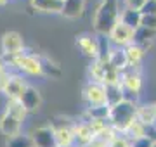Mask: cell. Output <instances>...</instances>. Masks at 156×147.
I'll use <instances>...</instances> for the list:
<instances>
[{
  "label": "cell",
  "instance_id": "obj_1",
  "mask_svg": "<svg viewBox=\"0 0 156 147\" xmlns=\"http://www.w3.org/2000/svg\"><path fill=\"white\" fill-rule=\"evenodd\" d=\"M120 14H122L120 0H102L94 14V21H92L94 33L108 36L109 31L120 23Z\"/></svg>",
  "mask_w": 156,
  "mask_h": 147
},
{
  "label": "cell",
  "instance_id": "obj_2",
  "mask_svg": "<svg viewBox=\"0 0 156 147\" xmlns=\"http://www.w3.org/2000/svg\"><path fill=\"white\" fill-rule=\"evenodd\" d=\"M139 102L132 101H122L116 106L109 108V125L122 135L123 132L127 130V126L135 119V109H137Z\"/></svg>",
  "mask_w": 156,
  "mask_h": 147
},
{
  "label": "cell",
  "instance_id": "obj_3",
  "mask_svg": "<svg viewBox=\"0 0 156 147\" xmlns=\"http://www.w3.org/2000/svg\"><path fill=\"white\" fill-rule=\"evenodd\" d=\"M89 74L92 78V81H97V83H102V85L120 83V76H122V73L113 68L108 61L104 62V61H99V59L90 62Z\"/></svg>",
  "mask_w": 156,
  "mask_h": 147
},
{
  "label": "cell",
  "instance_id": "obj_4",
  "mask_svg": "<svg viewBox=\"0 0 156 147\" xmlns=\"http://www.w3.org/2000/svg\"><path fill=\"white\" fill-rule=\"evenodd\" d=\"M7 62H11L12 66H16V68L24 74H30V76H44L40 56H37V54L23 52V54H19V56L9 57Z\"/></svg>",
  "mask_w": 156,
  "mask_h": 147
},
{
  "label": "cell",
  "instance_id": "obj_5",
  "mask_svg": "<svg viewBox=\"0 0 156 147\" xmlns=\"http://www.w3.org/2000/svg\"><path fill=\"white\" fill-rule=\"evenodd\" d=\"M120 85L125 90V101L137 102L139 94L142 90V76H140V71L125 69L122 73V76H120Z\"/></svg>",
  "mask_w": 156,
  "mask_h": 147
},
{
  "label": "cell",
  "instance_id": "obj_6",
  "mask_svg": "<svg viewBox=\"0 0 156 147\" xmlns=\"http://www.w3.org/2000/svg\"><path fill=\"white\" fill-rule=\"evenodd\" d=\"M82 97L87 108H94V106H108L106 104V87L102 83L92 81L85 83L83 90H82Z\"/></svg>",
  "mask_w": 156,
  "mask_h": 147
},
{
  "label": "cell",
  "instance_id": "obj_7",
  "mask_svg": "<svg viewBox=\"0 0 156 147\" xmlns=\"http://www.w3.org/2000/svg\"><path fill=\"white\" fill-rule=\"evenodd\" d=\"M0 49H2V54H4L7 59L23 54V52H24V40H23V35L17 33V31H7V33H4V36L0 40Z\"/></svg>",
  "mask_w": 156,
  "mask_h": 147
},
{
  "label": "cell",
  "instance_id": "obj_8",
  "mask_svg": "<svg viewBox=\"0 0 156 147\" xmlns=\"http://www.w3.org/2000/svg\"><path fill=\"white\" fill-rule=\"evenodd\" d=\"M134 31H135L134 28H130V26H127V24H123V23H118L109 31L108 38H109L113 47H116V49H127L128 45L134 43Z\"/></svg>",
  "mask_w": 156,
  "mask_h": 147
},
{
  "label": "cell",
  "instance_id": "obj_9",
  "mask_svg": "<svg viewBox=\"0 0 156 147\" xmlns=\"http://www.w3.org/2000/svg\"><path fill=\"white\" fill-rule=\"evenodd\" d=\"M76 47L85 57H89L92 61H95L99 57V40H97L95 33L94 35L83 33L80 36H76Z\"/></svg>",
  "mask_w": 156,
  "mask_h": 147
},
{
  "label": "cell",
  "instance_id": "obj_10",
  "mask_svg": "<svg viewBox=\"0 0 156 147\" xmlns=\"http://www.w3.org/2000/svg\"><path fill=\"white\" fill-rule=\"evenodd\" d=\"M31 138H33L35 147H57L54 130L49 125H44V126H38L37 130H33Z\"/></svg>",
  "mask_w": 156,
  "mask_h": 147
},
{
  "label": "cell",
  "instance_id": "obj_11",
  "mask_svg": "<svg viewBox=\"0 0 156 147\" xmlns=\"http://www.w3.org/2000/svg\"><path fill=\"white\" fill-rule=\"evenodd\" d=\"M19 101L28 113H33V111H38L40 106H42V94L37 87L28 85L26 90L23 92V95L19 97Z\"/></svg>",
  "mask_w": 156,
  "mask_h": 147
},
{
  "label": "cell",
  "instance_id": "obj_12",
  "mask_svg": "<svg viewBox=\"0 0 156 147\" xmlns=\"http://www.w3.org/2000/svg\"><path fill=\"white\" fill-rule=\"evenodd\" d=\"M146 49L144 47L137 45V43H132L125 49V56H127V64L128 68L127 69H135V71H140V66L144 62V57H146Z\"/></svg>",
  "mask_w": 156,
  "mask_h": 147
},
{
  "label": "cell",
  "instance_id": "obj_13",
  "mask_svg": "<svg viewBox=\"0 0 156 147\" xmlns=\"http://www.w3.org/2000/svg\"><path fill=\"white\" fill-rule=\"evenodd\" d=\"M73 135H75V145L73 147H87L90 142L94 140V132L89 126L87 121H78L75 125V130H73Z\"/></svg>",
  "mask_w": 156,
  "mask_h": 147
},
{
  "label": "cell",
  "instance_id": "obj_14",
  "mask_svg": "<svg viewBox=\"0 0 156 147\" xmlns=\"http://www.w3.org/2000/svg\"><path fill=\"white\" fill-rule=\"evenodd\" d=\"M26 87H28V83H26V80L23 76L11 74V78H9V81H7V85L2 94L5 95V99H19L23 95V92L26 90Z\"/></svg>",
  "mask_w": 156,
  "mask_h": 147
},
{
  "label": "cell",
  "instance_id": "obj_15",
  "mask_svg": "<svg viewBox=\"0 0 156 147\" xmlns=\"http://www.w3.org/2000/svg\"><path fill=\"white\" fill-rule=\"evenodd\" d=\"M21 128H23L21 119L14 118V116H11V114H7V113H2V116H0V132H2V135L11 138L14 135H19Z\"/></svg>",
  "mask_w": 156,
  "mask_h": 147
},
{
  "label": "cell",
  "instance_id": "obj_16",
  "mask_svg": "<svg viewBox=\"0 0 156 147\" xmlns=\"http://www.w3.org/2000/svg\"><path fill=\"white\" fill-rule=\"evenodd\" d=\"M85 12V0H62L61 16L66 19H78Z\"/></svg>",
  "mask_w": 156,
  "mask_h": 147
},
{
  "label": "cell",
  "instance_id": "obj_17",
  "mask_svg": "<svg viewBox=\"0 0 156 147\" xmlns=\"http://www.w3.org/2000/svg\"><path fill=\"white\" fill-rule=\"evenodd\" d=\"M135 118L139 119L144 126H153V125H156V108H154V104H137Z\"/></svg>",
  "mask_w": 156,
  "mask_h": 147
},
{
  "label": "cell",
  "instance_id": "obj_18",
  "mask_svg": "<svg viewBox=\"0 0 156 147\" xmlns=\"http://www.w3.org/2000/svg\"><path fill=\"white\" fill-rule=\"evenodd\" d=\"M30 4L35 11L45 14H61L62 11V0H30Z\"/></svg>",
  "mask_w": 156,
  "mask_h": 147
},
{
  "label": "cell",
  "instance_id": "obj_19",
  "mask_svg": "<svg viewBox=\"0 0 156 147\" xmlns=\"http://www.w3.org/2000/svg\"><path fill=\"white\" fill-rule=\"evenodd\" d=\"M106 87V104L111 108V106H116L122 101H125V90L120 83H109Z\"/></svg>",
  "mask_w": 156,
  "mask_h": 147
},
{
  "label": "cell",
  "instance_id": "obj_20",
  "mask_svg": "<svg viewBox=\"0 0 156 147\" xmlns=\"http://www.w3.org/2000/svg\"><path fill=\"white\" fill-rule=\"evenodd\" d=\"M156 38V29H149V28H144V26H139V28L134 31V43L144 47L146 50L149 49L151 42Z\"/></svg>",
  "mask_w": 156,
  "mask_h": 147
},
{
  "label": "cell",
  "instance_id": "obj_21",
  "mask_svg": "<svg viewBox=\"0 0 156 147\" xmlns=\"http://www.w3.org/2000/svg\"><path fill=\"white\" fill-rule=\"evenodd\" d=\"M75 125L73 126H66V128H57V130H54L57 147H73L75 145V135H73Z\"/></svg>",
  "mask_w": 156,
  "mask_h": 147
},
{
  "label": "cell",
  "instance_id": "obj_22",
  "mask_svg": "<svg viewBox=\"0 0 156 147\" xmlns=\"http://www.w3.org/2000/svg\"><path fill=\"white\" fill-rule=\"evenodd\" d=\"M108 62H109L115 69H118L120 73H123V71L128 68L127 56H125V49H116V47H113L111 54H109V57H108Z\"/></svg>",
  "mask_w": 156,
  "mask_h": 147
},
{
  "label": "cell",
  "instance_id": "obj_23",
  "mask_svg": "<svg viewBox=\"0 0 156 147\" xmlns=\"http://www.w3.org/2000/svg\"><path fill=\"white\" fill-rule=\"evenodd\" d=\"M83 119L89 121H108L109 119V106H94V108H85Z\"/></svg>",
  "mask_w": 156,
  "mask_h": 147
},
{
  "label": "cell",
  "instance_id": "obj_24",
  "mask_svg": "<svg viewBox=\"0 0 156 147\" xmlns=\"http://www.w3.org/2000/svg\"><path fill=\"white\" fill-rule=\"evenodd\" d=\"M140 11H134V9H127V7H123L122 9V14H120V23L127 24L130 28L137 29L140 26Z\"/></svg>",
  "mask_w": 156,
  "mask_h": 147
},
{
  "label": "cell",
  "instance_id": "obj_25",
  "mask_svg": "<svg viewBox=\"0 0 156 147\" xmlns=\"http://www.w3.org/2000/svg\"><path fill=\"white\" fill-rule=\"evenodd\" d=\"M4 113L11 114V116H14V118H17V119H21V121H24V118H26L28 111L24 109V106L21 104V101H19V99H7Z\"/></svg>",
  "mask_w": 156,
  "mask_h": 147
},
{
  "label": "cell",
  "instance_id": "obj_26",
  "mask_svg": "<svg viewBox=\"0 0 156 147\" xmlns=\"http://www.w3.org/2000/svg\"><path fill=\"white\" fill-rule=\"evenodd\" d=\"M125 138H127L128 142H132V140H135V138H140V137H146V126L142 123H140L139 119L135 118L132 123L127 126V130L122 133Z\"/></svg>",
  "mask_w": 156,
  "mask_h": 147
},
{
  "label": "cell",
  "instance_id": "obj_27",
  "mask_svg": "<svg viewBox=\"0 0 156 147\" xmlns=\"http://www.w3.org/2000/svg\"><path fill=\"white\" fill-rule=\"evenodd\" d=\"M40 62H42V71H44L45 76H50V78H59L62 74V69L61 66L54 62L52 59L49 57H40Z\"/></svg>",
  "mask_w": 156,
  "mask_h": 147
},
{
  "label": "cell",
  "instance_id": "obj_28",
  "mask_svg": "<svg viewBox=\"0 0 156 147\" xmlns=\"http://www.w3.org/2000/svg\"><path fill=\"white\" fill-rule=\"evenodd\" d=\"M5 147H35L33 138L28 133H19V135H14L11 138H7Z\"/></svg>",
  "mask_w": 156,
  "mask_h": 147
},
{
  "label": "cell",
  "instance_id": "obj_29",
  "mask_svg": "<svg viewBox=\"0 0 156 147\" xmlns=\"http://www.w3.org/2000/svg\"><path fill=\"white\" fill-rule=\"evenodd\" d=\"M140 14L142 16H156V0H147L144 5H142V9H140Z\"/></svg>",
  "mask_w": 156,
  "mask_h": 147
},
{
  "label": "cell",
  "instance_id": "obj_30",
  "mask_svg": "<svg viewBox=\"0 0 156 147\" xmlns=\"http://www.w3.org/2000/svg\"><path fill=\"white\" fill-rule=\"evenodd\" d=\"M153 144L154 142L149 137H140V138H135V140L130 142V147H153Z\"/></svg>",
  "mask_w": 156,
  "mask_h": 147
},
{
  "label": "cell",
  "instance_id": "obj_31",
  "mask_svg": "<svg viewBox=\"0 0 156 147\" xmlns=\"http://www.w3.org/2000/svg\"><path fill=\"white\" fill-rule=\"evenodd\" d=\"M140 26L144 28H149V29H156V16H142L140 17Z\"/></svg>",
  "mask_w": 156,
  "mask_h": 147
},
{
  "label": "cell",
  "instance_id": "obj_32",
  "mask_svg": "<svg viewBox=\"0 0 156 147\" xmlns=\"http://www.w3.org/2000/svg\"><path fill=\"white\" fill-rule=\"evenodd\" d=\"M147 0H123V4L127 9H134V11H140Z\"/></svg>",
  "mask_w": 156,
  "mask_h": 147
},
{
  "label": "cell",
  "instance_id": "obj_33",
  "mask_svg": "<svg viewBox=\"0 0 156 147\" xmlns=\"http://www.w3.org/2000/svg\"><path fill=\"white\" fill-rule=\"evenodd\" d=\"M4 73H7V66L4 61H0V74H4Z\"/></svg>",
  "mask_w": 156,
  "mask_h": 147
},
{
  "label": "cell",
  "instance_id": "obj_34",
  "mask_svg": "<svg viewBox=\"0 0 156 147\" xmlns=\"http://www.w3.org/2000/svg\"><path fill=\"white\" fill-rule=\"evenodd\" d=\"M7 2H9V0H0V7H4V5H7Z\"/></svg>",
  "mask_w": 156,
  "mask_h": 147
},
{
  "label": "cell",
  "instance_id": "obj_35",
  "mask_svg": "<svg viewBox=\"0 0 156 147\" xmlns=\"http://www.w3.org/2000/svg\"><path fill=\"white\" fill-rule=\"evenodd\" d=\"M153 147H156V142H154V144H153Z\"/></svg>",
  "mask_w": 156,
  "mask_h": 147
},
{
  "label": "cell",
  "instance_id": "obj_36",
  "mask_svg": "<svg viewBox=\"0 0 156 147\" xmlns=\"http://www.w3.org/2000/svg\"><path fill=\"white\" fill-rule=\"evenodd\" d=\"M154 108H156V102H154Z\"/></svg>",
  "mask_w": 156,
  "mask_h": 147
}]
</instances>
